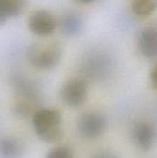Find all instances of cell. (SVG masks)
I'll use <instances>...</instances> for the list:
<instances>
[{
    "instance_id": "9",
    "label": "cell",
    "mask_w": 157,
    "mask_h": 158,
    "mask_svg": "<svg viewBox=\"0 0 157 158\" xmlns=\"http://www.w3.org/2000/svg\"><path fill=\"white\" fill-rule=\"evenodd\" d=\"M23 146L17 139L3 137L0 139V158H21Z\"/></svg>"
},
{
    "instance_id": "10",
    "label": "cell",
    "mask_w": 157,
    "mask_h": 158,
    "mask_svg": "<svg viewBox=\"0 0 157 158\" xmlns=\"http://www.w3.org/2000/svg\"><path fill=\"white\" fill-rule=\"evenodd\" d=\"M23 6L24 2L21 0H0V25L9 19L19 16Z\"/></svg>"
},
{
    "instance_id": "7",
    "label": "cell",
    "mask_w": 157,
    "mask_h": 158,
    "mask_svg": "<svg viewBox=\"0 0 157 158\" xmlns=\"http://www.w3.org/2000/svg\"><path fill=\"white\" fill-rule=\"evenodd\" d=\"M137 46L143 56L148 58L157 57V26H147L141 31Z\"/></svg>"
},
{
    "instance_id": "11",
    "label": "cell",
    "mask_w": 157,
    "mask_h": 158,
    "mask_svg": "<svg viewBox=\"0 0 157 158\" xmlns=\"http://www.w3.org/2000/svg\"><path fill=\"white\" fill-rule=\"evenodd\" d=\"M156 9L157 0H135L131 2L132 12L140 18H146Z\"/></svg>"
},
{
    "instance_id": "8",
    "label": "cell",
    "mask_w": 157,
    "mask_h": 158,
    "mask_svg": "<svg viewBox=\"0 0 157 158\" xmlns=\"http://www.w3.org/2000/svg\"><path fill=\"white\" fill-rule=\"evenodd\" d=\"M82 24L83 21L81 16L74 11L64 13L57 21L60 31L67 36H74L79 33L82 29Z\"/></svg>"
},
{
    "instance_id": "14",
    "label": "cell",
    "mask_w": 157,
    "mask_h": 158,
    "mask_svg": "<svg viewBox=\"0 0 157 158\" xmlns=\"http://www.w3.org/2000/svg\"><path fill=\"white\" fill-rule=\"evenodd\" d=\"M93 158H118L114 154L108 151H102L97 153Z\"/></svg>"
},
{
    "instance_id": "5",
    "label": "cell",
    "mask_w": 157,
    "mask_h": 158,
    "mask_svg": "<svg viewBox=\"0 0 157 158\" xmlns=\"http://www.w3.org/2000/svg\"><path fill=\"white\" fill-rule=\"evenodd\" d=\"M28 28L36 35H48L54 32L57 26V20L54 15L44 9H38L31 12L28 18Z\"/></svg>"
},
{
    "instance_id": "2",
    "label": "cell",
    "mask_w": 157,
    "mask_h": 158,
    "mask_svg": "<svg viewBox=\"0 0 157 158\" xmlns=\"http://www.w3.org/2000/svg\"><path fill=\"white\" fill-rule=\"evenodd\" d=\"M61 55V47L56 43L32 44L27 49L28 60L40 69H50L56 66Z\"/></svg>"
},
{
    "instance_id": "13",
    "label": "cell",
    "mask_w": 157,
    "mask_h": 158,
    "mask_svg": "<svg viewBox=\"0 0 157 158\" xmlns=\"http://www.w3.org/2000/svg\"><path fill=\"white\" fill-rule=\"evenodd\" d=\"M150 80L153 87L157 91V64L154 66L150 72Z\"/></svg>"
},
{
    "instance_id": "4",
    "label": "cell",
    "mask_w": 157,
    "mask_h": 158,
    "mask_svg": "<svg viewBox=\"0 0 157 158\" xmlns=\"http://www.w3.org/2000/svg\"><path fill=\"white\" fill-rule=\"evenodd\" d=\"M106 118L97 112L82 113L77 120V130L80 135L85 139H94L105 131Z\"/></svg>"
},
{
    "instance_id": "3",
    "label": "cell",
    "mask_w": 157,
    "mask_h": 158,
    "mask_svg": "<svg viewBox=\"0 0 157 158\" xmlns=\"http://www.w3.org/2000/svg\"><path fill=\"white\" fill-rule=\"evenodd\" d=\"M88 86L84 80L73 77L64 82L60 89L62 101L70 107H77L82 105L87 99Z\"/></svg>"
},
{
    "instance_id": "6",
    "label": "cell",
    "mask_w": 157,
    "mask_h": 158,
    "mask_svg": "<svg viewBox=\"0 0 157 158\" xmlns=\"http://www.w3.org/2000/svg\"><path fill=\"white\" fill-rule=\"evenodd\" d=\"M132 139L140 150L143 152L151 150L156 141L155 126L147 121L137 122L132 130Z\"/></svg>"
},
{
    "instance_id": "12",
    "label": "cell",
    "mask_w": 157,
    "mask_h": 158,
    "mask_svg": "<svg viewBox=\"0 0 157 158\" xmlns=\"http://www.w3.org/2000/svg\"><path fill=\"white\" fill-rule=\"evenodd\" d=\"M45 158H74V155L70 148L65 145H60L51 149L46 154Z\"/></svg>"
},
{
    "instance_id": "1",
    "label": "cell",
    "mask_w": 157,
    "mask_h": 158,
    "mask_svg": "<svg viewBox=\"0 0 157 158\" xmlns=\"http://www.w3.org/2000/svg\"><path fill=\"white\" fill-rule=\"evenodd\" d=\"M31 121L37 136L43 142L52 143L62 138V116L57 109L39 108L33 113Z\"/></svg>"
}]
</instances>
